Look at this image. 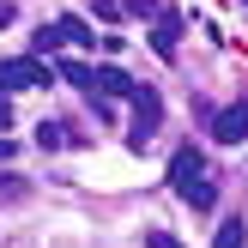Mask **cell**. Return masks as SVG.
Returning <instances> with one entry per match:
<instances>
[{"mask_svg": "<svg viewBox=\"0 0 248 248\" xmlns=\"http://www.w3.org/2000/svg\"><path fill=\"white\" fill-rule=\"evenodd\" d=\"M55 85V67L36 55H18V61H0V91H48Z\"/></svg>", "mask_w": 248, "mask_h": 248, "instance_id": "obj_1", "label": "cell"}, {"mask_svg": "<svg viewBox=\"0 0 248 248\" xmlns=\"http://www.w3.org/2000/svg\"><path fill=\"white\" fill-rule=\"evenodd\" d=\"M127 103H133V133H127V140H133V152H145L152 133H157V121H164V97H157L152 85H140Z\"/></svg>", "mask_w": 248, "mask_h": 248, "instance_id": "obj_2", "label": "cell"}, {"mask_svg": "<svg viewBox=\"0 0 248 248\" xmlns=\"http://www.w3.org/2000/svg\"><path fill=\"white\" fill-rule=\"evenodd\" d=\"M200 176H212V170H206V152H200V145H182V152L176 157H170V188H188V182H200Z\"/></svg>", "mask_w": 248, "mask_h": 248, "instance_id": "obj_3", "label": "cell"}, {"mask_svg": "<svg viewBox=\"0 0 248 248\" xmlns=\"http://www.w3.org/2000/svg\"><path fill=\"white\" fill-rule=\"evenodd\" d=\"M212 140H218V145H236V140H248V103L218 109V115H212Z\"/></svg>", "mask_w": 248, "mask_h": 248, "instance_id": "obj_4", "label": "cell"}, {"mask_svg": "<svg viewBox=\"0 0 248 248\" xmlns=\"http://www.w3.org/2000/svg\"><path fill=\"white\" fill-rule=\"evenodd\" d=\"M91 91H103V97H133L140 79H127L121 67H91Z\"/></svg>", "mask_w": 248, "mask_h": 248, "instance_id": "obj_5", "label": "cell"}, {"mask_svg": "<svg viewBox=\"0 0 248 248\" xmlns=\"http://www.w3.org/2000/svg\"><path fill=\"white\" fill-rule=\"evenodd\" d=\"M176 43H182V18H176V12H164L157 31H152V48H157L164 61H176Z\"/></svg>", "mask_w": 248, "mask_h": 248, "instance_id": "obj_6", "label": "cell"}, {"mask_svg": "<svg viewBox=\"0 0 248 248\" xmlns=\"http://www.w3.org/2000/svg\"><path fill=\"white\" fill-rule=\"evenodd\" d=\"M182 200H188L194 212H212V206H218V176H200V182H188V188H182Z\"/></svg>", "mask_w": 248, "mask_h": 248, "instance_id": "obj_7", "label": "cell"}, {"mask_svg": "<svg viewBox=\"0 0 248 248\" xmlns=\"http://www.w3.org/2000/svg\"><path fill=\"white\" fill-rule=\"evenodd\" d=\"M212 248H248V224H242V218H224L218 236H212Z\"/></svg>", "mask_w": 248, "mask_h": 248, "instance_id": "obj_8", "label": "cell"}, {"mask_svg": "<svg viewBox=\"0 0 248 248\" xmlns=\"http://www.w3.org/2000/svg\"><path fill=\"white\" fill-rule=\"evenodd\" d=\"M55 31H61V43H79V48H91V24H85V18H55Z\"/></svg>", "mask_w": 248, "mask_h": 248, "instance_id": "obj_9", "label": "cell"}, {"mask_svg": "<svg viewBox=\"0 0 248 248\" xmlns=\"http://www.w3.org/2000/svg\"><path fill=\"white\" fill-rule=\"evenodd\" d=\"M36 145H43V152H61V145H73V140H67L61 121H43V127H36Z\"/></svg>", "mask_w": 248, "mask_h": 248, "instance_id": "obj_10", "label": "cell"}, {"mask_svg": "<svg viewBox=\"0 0 248 248\" xmlns=\"http://www.w3.org/2000/svg\"><path fill=\"white\" fill-rule=\"evenodd\" d=\"M24 194H31V182H24V176H12V170H6V176H0V206H18Z\"/></svg>", "mask_w": 248, "mask_h": 248, "instance_id": "obj_11", "label": "cell"}, {"mask_svg": "<svg viewBox=\"0 0 248 248\" xmlns=\"http://www.w3.org/2000/svg\"><path fill=\"white\" fill-rule=\"evenodd\" d=\"M61 79H67V85H79V91L91 97V67H85V61H67V67H61Z\"/></svg>", "mask_w": 248, "mask_h": 248, "instance_id": "obj_12", "label": "cell"}, {"mask_svg": "<svg viewBox=\"0 0 248 248\" xmlns=\"http://www.w3.org/2000/svg\"><path fill=\"white\" fill-rule=\"evenodd\" d=\"M48 48H61V31H55V24H43V31H36V61H43Z\"/></svg>", "mask_w": 248, "mask_h": 248, "instance_id": "obj_13", "label": "cell"}, {"mask_svg": "<svg viewBox=\"0 0 248 248\" xmlns=\"http://www.w3.org/2000/svg\"><path fill=\"white\" fill-rule=\"evenodd\" d=\"M145 248H182V242L170 236V230H145Z\"/></svg>", "mask_w": 248, "mask_h": 248, "instance_id": "obj_14", "label": "cell"}, {"mask_svg": "<svg viewBox=\"0 0 248 248\" xmlns=\"http://www.w3.org/2000/svg\"><path fill=\"white\" fill-rule=\"evenodd\" d=\"M127 12H145V18H152V12H157V0H127Z\"/></svg>", "mask_w": 248, "mask_h": 248, "instance_id": "obj_15", "label": "cell"}, {"mask_svg": "<svg viewBox=\"0 0 248 248\" xmlns=\"http://www.w3.org/2000/svg\"><path fill=\"white\" fill-rule=\"evenodd\" d=\"M6 121H12V103H6V91H0V133H6Z\"/></svg>", "mask_w": 248, "mask_h": 248, "instance_id": "obj_16", "label": "cell"}, {"mask_svg": "<svg viewBox=\"0 0 248 248\" xmlns=\"http://www.w3.org/2000/svg\"><path fill=\"white\" fill-rule=\"evenodd\" d=\"M6 24H12V0H0V31H6Z\"/></svg>", "mask_w": 248, "mask_h": 248, "instance_id": "obj_17", "label": "cell"}, {"mask_svg": "<svg viewBox=\"0 0 248 248\" xmlns=\"http://www.w3.org/2000/svg\"><path fill=\"white\" fill-rule=\"evenodd\" d=\"M6 157H12V140H0V164H6Z\"/></svg>", "mask_w": 248, "mask_h": 248, "instance_id": "obj_18", "label": "cell"}]
</instances>
